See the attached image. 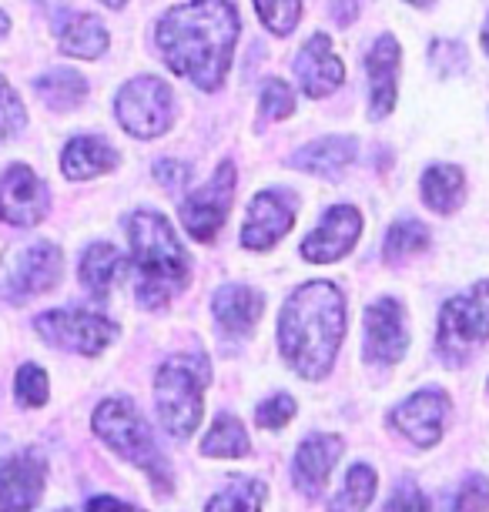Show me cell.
<instances>
[{"label": "cell", "instance_id": "6da1fadb", "mask_svg": "<svg viewBox=\"0 0 489 512\" xmlns=\"http://www.w3.org/2000/svg\"><path fill=\"white\" fill-rule=\"evenodd\" d=\"M238 31L242 24L228 0H191L158 21V51L175 74L215 91L225 81Z\"/></svg>", "mask_w": 489, "mask_h": 512}, {"label": "cell", "instance_id": "7a4b0ae2", "mask_svg": "<svg viewBox=\"0 0 489 512\" xmlns=\"http://www.w3.org/2000/svg\"><path fill=\"white\" fill-rule=\"evenodd\" d=\"M345 335V298L332 282H305L289 295L278 318V345L302 379L329 372Z\"/></svg>", "mask_w": 489, "mask_h": 512}, {"label": "cell", "instance_id": "3957f363", "mask_svg": "<svg viewBox=\"0 0 489 512\" xmlns=\"http://www.w3.org/2000/svg\"><path fill=\"white\" fill-rule=\"evenodd\" d=\"M128 241L138 265V298L141 305L161 308L168 298L181 292L191 278L188 251L181 248L178 235L158 211H134L128 218Z\"/></svg>", "mask_w": 489, "mask_h": 512}, {"label": "cell", "instance_id": "277c9868", "mask_svg": "<svg viewBox=\"0 0 489 512\" xmlns=\"http://www.w3.org/2000/svg\"><path fill=\"white\" fill-rule=\"evenodd\" d=\"M94 432L108 442L114 452H121L124 459L134 462L155 479L158 492H171V469L165 456H161L155 436H151L148 422L141 419L138 405L131 399H108L94 412Z\"/></svg>", "mask_w": 489, "mask_h": 512}, {"label": "cell", "instance_id": "5b68a950", "mask_svg": "<svg viewBox=\"0 0 489 512\" xmlns=\"http://www.w3.org/2000/svg\"><path fill=\"white\" fill-rule=\"evenodd\" d=\"M208 379H212V372H208V362L201 355H175L158 369V415L161 425L175 439H188L198 429Z\"/></svg>", "mask_w": 489, "mask_h": 512}, {"label": "cell", "instance_id": "8992f818", "mask_svg": "<svg viewBox=\"0 0 489 512\" xmlns=\"http://www.w3.org/2000/svg\"><path fill=\"white\" fill-rule=\"evenodd\" d=\"M114 114H118V124L131 138H158L171 128V118H175V94L161 77H131L118 91Z\"/></svg>", "mask_w": 489, "mask_h": 512}, {"label": "cell", "instance_id": "52a82bcc", "mask_svg": "<svg viewBox=\"0 0 489 512\" xmlns=\"http://www.w3.org/2000/svg\"><path fill=\"white\" fill-rule=\"evenodd\" d=\"M61 278V251L51 241H31L14 248L0 262V298L7 302H27L34 295L51 292Z\"/></svg>", "mask_w": 489, "mask_h": 512}, {"label": "cell", "instance_id": "ba28073f", "mask_svg": "<svg viewBox=\"0 0 489 512\" xmlns=\"http://www.w3.org/2000/svg\"><path fill=\"white\" fill-rule=\"evenodd\" d=\"M439 352L463 359L473 345L489 338V282H479L466 295L449 298L439 315Z\"/></svg>", "mask_w": 489, "mask_h": 512}, {"label": "cell", "instance_id": "9c48e42d", "mask_svg": "<svg viewBox=\"0 0 489 512\" xmlns=\"http://www.w3.org/2000/svg\"><path fill=\"white\" fill-rule=\"evenodd\" d=\"M34 328L47 342L78 355H98L118 335L111 318H104L98 312H84V308H54V312L37 315Z\"/></svg>", "mask_w": 489, "mask_h": 512}, {"label": "cell", "instance_id": "30bf717a", "mask_svg": "<svg viewBox=\"0 0 489 512\" xmlns=\"http://www.w3.org/2000/svg\"><path fill=\"white\" fill-rule=\"evenodd\" d=\"M235 195V164L225 161L222 168L208 178L205 188H198L185 205H181V221H185L188 235L198 241H212L218 228L225 225L228 211H232Z\"/></svg>", "mask_w": 489, "mask_h": 512}, {"label": "cell", "instance_id": "8fae6325", "mask_svg": "<svg viewBox=\"0 0 489 512\" xmlns=\"http://www.w3.org/2000/svg\"><path fill=\"white\" fill-rule=\"evenodd\" d=\"M299 218V201L292 191L282 188H268L262 195L252 198V205L245 211L242 221V245L252 251L272 248L278 238H285Z\"/></svg>", "mask_w": 489, "mask_h": 512}, {"label": "cell", "instance_id": "7c38bea8", "mask_svg": "<svg viewBox=\"0 0 489 512\" xmlns=\"http://www.w3.org/2000/svg\"><path fill=\"white\" fill-rule=\"evenodd\" d=\"M51 195L27 164H14L0 175V221L14 228H31L47 215Z\"/></svg>", "mask_w": 489, "mask_h": 512}, {"label": "cell", "instance_id": "4fadbf2b", "mask_svg": "<svg viewBox=\"0 0 489 512\" xmlns=\"http://www.w3.org/2000/svg\"><path fill=\"white\" fill-rule=\"evenodd\" d=\"M47 462L37 449L0 459V512H31L41 502Z\"/></svg>", "mask_w": 489, "mask_h": 512}, {"label": "cell", "instance_id": "5bb4252c", "mask_svg": "<svg viewBox=\"0 0 489 512\" xmlns=\"http://www.w3.org/2000/svg\"><path fill=\"white\" fill-rule=\"evenodd\" d=\"M446 415H449L446 395L439 389H423V392L409 395V399L392 412V425H396L412 446L429 449L443 439Z\"/></svg>", "mask_w": 489, "mask_h": 512}, {"label": "cell", "instance_id": "9a60e30c", "mask_svg": "<svg viewBox=\"0 0 489 512\" xmlns=\"http://www.w3.org/2000/svg\"><path fill=\"white\" fill-rule=\"evenodd\" d=\"M362 231V215L352 205H332L325 211L322 225L302 241V258H309L315 265L339 262L352 251Z\"/></svg>", "mask_w": 489, "mask_h": 512}, {"label": "cell", "instance_id": "2e32d148", "mask_svg": "<svg viewBox=\"0 0 489 512\" xmlns=\"http://www.w3.org/2000/svg\"><path fill=\"white\" fill-rule=\"evenodd\" d=\"M406 318L396 298H379L366 312V359L372 365H396L406 355Z\"/></svg>", "mask_w": 489, "mask_h": 512}, {"label": "cell", "instance_id": "e0dca14e", "mask_svg": "<svg viewBox=\"0 0 489 512\" xmlns=\"http://www.w3.org/2000/svg\"><path fill=\"white\" fill-rule=\"evenodd\" d=\"M295 77H299L305 98H325L342 84V61L332 51V41L325 34L309 37V44L302 47L295 57Z\"/></svg>", "mask_w": 489, "mask_h": 512}, {"label": "cell", "instance_id": "ac0fdd59", "mask_svg": "<svg viewBox=\"0 0 489 512\" xmlns=\"http://www.w3.org/2000/svg\"><path fill=\"white\" fill-rule=\"evenodd\" d=\"M399 61H402V47L396 37H379L372 44V51L366 57V67H369V88H372V104H369V114L372 121L386 118L392 111V104L399 98Z\"/></svg>", "mask_w": 489, "mask_h": 512}, {"label": "cell", "instance_id": "d6986e66", "mask_svg": "<svg viewBox=\"0 0 489 512\" xmlns=\"http://www.w3.org/2000/svg\"><path fill=\"white\" fill-rule=\"evenodd\" d=\"M339 456H342L339 436H312L302 442L299 456H295V482H299V489L305 496H312V499L322 496Z\"/></svg>", "mask_w": 489, "mask_h": 512}, {"label": "cell", "instance_id": "ffe728a7", "mask_svg": "<svg viewBox=\"0 0 489 512\" xmlns=\"http://www.w3.org/2000/svg\"><path fill=\"white\" fill-rule=\"evenodd\" d=\"M57 31V44H61L64 54L71 57H84V61H94L108 51V27H104L94 14H61L54 21Z\"/></svg>", "mask_w": 489, "mask_h": 512}, {"label": "cell", "instance_id": "44dd1931", "mask_svg": "<svg viewBox=\"0 0 489 512\" xmlns=\"http://www.w3.org/2000/svg\"><path fill=\"white\" fill-rule=\"evenodd\" d=\"M262 295L248 285H222L215 292V322L228 335H248L262 318Z\"/></svg>", "mask_w": 489, "mask_h": 512}, {"label": "cell", "instance_id": "7402d4cb", "mask_svg": "<svg viewBox=\"0 0 489 512\" xmlns=\"http://www.w3.org/2000/svg\"><path fill=\"white\" fill-rule=\"evenodd\" d=\"M114 164H118V151L104 138H94V134H81V138L67 141V148L61 154V171L71 181L98 178L104 171H111Z\"/></svg>", "mask_w": 489, "mask_h": 512}, {"label": "cell", "instance_id": "603a6c76", "mask_svg": "<svg viewBox=\"0 0 489 512\" xmlns=\"http://www.w3.org/2000/svg\"><path fill=\"white\" fill-rule=\"evenodd\" d=\"M359 144L352 138H322L302 148L292 158V168L305 171V175H319V178H339L352 161H356Z\"/></svg>", "mask_w": 489, "mask_h": 512}, {"label": "cell", "instance_id": "cb8c5ba5", "mask_svg": "<svg viewBox=\"0 0 489 512\" xmlns=\"http://www.w3.org/2000/svg\"><path fill=\"white\" fill-rule=\"evenodd\" d=\"M124 275V258L114 245H91L81 258V285L94 298H108L114 282Z\"/></svg>", "mask_w": 489, "mask_h": 512}, {"label": "cell", "instance_id": "d4e9b609", "mask_svg": "<svg viewBox=\"0 0 489 512\" xmlns=\"http://www.w3.org/2000/svg\"><path fill=\"white\" fill-rule=\"evenodd\" d=\"M34 91L47 108L71 111V108H78L84 101V94H88V81H84L78 71H71V67H57V71H47L37 77Z\"/></svg>", "mask_w": 489, "mask_h": 512}, {"label": "cell", "instance_id": "484cf974", "mask_svg": "<svg viewBox=\"0 0 489 512\" xmlns=\"http://www.w3.org/2000/svg\"><path fill=\"white\" fill-rule=\"evenodd\" d=\"M463 191H466V178H463V171L453 168V164H436V168L426 171V178H423L426 208L439 211V215H449V211L459 208Z\"/></svg>", "mask_w": 489, "mask_h": 512}, {"label": "cell", "instance_id": "4316f807", "mask_svg": "<svg viewBox=\"0 0 489 512\" xmlns=\"http://www.w3.org/2000/svg\"><path fill=\"white\" fill-rule=\"evenodd\" d=\"M433 245V235L423 221L416 218H399L396 225L386 231V241H382V255L389 262H399V258H412V255H423V251Z\"/></svg>", "mask_w": 489, "mask_h": 512}, {"label": "cell", "instance_id": "83f0119b", "mask_svg": "<svg viewBox=\"0 0 489 512\" xmlns=\"http://www.w3.org/2000/svg\"><path fill=\"white\" fill-rule=\"evenodd\" d=\"M201 452H205V456H218V459H242L248 452L245 425L238 422L235 415H218L212 432L201 442Z\"/></svg>", "mask_w": 489, "mask_h": 512}, {"label": "cell", "instance_id": "f1b7e54d", "mask_svg": "<svg viewBox=\"0 0 489 512\" xmlns=\"http://www.w3.org/2000/svg\"><path fill=\"white\" fill-rule=\"evenodd\" d=\"M379 476L369 466H352L349 476H345L342 492L329 502V512H362L376 496Z\"/></svg>", "mask_w": 489, "mask_h": 512}, {"label": "cell", "instance_id": "f546056e", "mask_svg": "<svg viewBox=\"0 0 489 512\" xmlns=\"http://www.w3.org/2000/svg\"><path fill=\"white\" fill-rule=\"evenodd\" d=\"M265 506V486L255 479H232L225 492L208 502L205 512H262Z\"/></svg>", "mask_w": 489, "mask_h": 512}, {"label": "cell", "instance_id": "4dcf8cb0", "mask_svg": "<svg viewBox=\"0 0 489 512\" xmlns=\"http://www.w3.org/2000/svg\"><path fill=\"white\" fill-rule=\"evenodd\" d=\"M255 11L265 27L278 37L292 34L302 17V0H255Z\"/></svg>", "mask_w": 489, "mask_h": 512}, {"label": "cell", "instance_id": "1f68e13d", "mask_svg": "<svg viewBox=\"0 0 489 512\" xmlns=\"http://www.w3.org/2000/svg\"><path fill=\"white\" fill-rule=\"evenodd\" d=\"M47 372L41 365H21V372H17V402L24 405V409H41L47 402Z\"/></svg>", "mask_w": 489, "mask_h": 512}, {"label": "cell", "instance_id": "d6a6232c", "mask_svg": "<svg viewBox=\"0 0 489 512\" xmlns=\"http://www.w3.org/2000/svg\"><path fill=\"white\" fill-rule=\"evenodd\" d=\"M292 114H295V91L285 81H278V77L265 81V88H262V118L285 121V118H292Z\"/></svg>", "mask_w": 489, "mask_h": 512}, {"label": "cell", "instance_id": "836d02e7", "mask_svg": "<svg viewBox=\"0 0 489 512\" xmlns=\"http://www.w3.org/2000/svg\"><path fill=\"white\" fill-rule=\"evenodd\" d=\"M27 124V111L21 98L11 91V84L4 81V74H0V144L7 138H14L17 131H21Z\"/></svg>", "mask_w": 489, "mask_h": 512}, {"label": "cell", "instance_id": "e575fe53", "mask_svg": "<svg viewBox=\"0 0 489 512\" xmlns=\"http://www.w3.org/2000/svg\"><path fill=\"white\" fill-rule=\"evenodd\" d=\"M386 512H433V502L412 479H402L386 502Z\"/></svg>", "mask_w": 489, "mask_h": 512}, {"label": "cell", "instance_id": "d590c367", "mask_svg": "<svg viewBox=\"0 0 489 512\" xmlns=\"http://www.w3.org/2000/svg\"><path fill=\"white\" fill-rule=\"evenodd\" d=\"M295 409H299V405H295L292 395L278 392V395H272V399H265L262 405H258L255 419H258V425H262V429H282V425H289Z\"/></svg>", "mask_w": 489, "mask_h": 512}, {"label": "cell", "instance_id": "8d00e7d4", "mask_svg": "<svg viewBox=\"0 0 489 512\" xmlns=\"http://www.w3.org/2000/svg\"><path fill=\"white\" fill-rule=\"evenodd\" d=\"M453 512H489V482L483 476H469L456 492Z\"/></svg>", "mask_w": 489, "mask_h": 512}, {"label": "cell", "instance_id": "74e56055", "mask_svg": "<svg viewBox=\"0 0 489 512\" xmlns=\"http://www.w3.org/2000/svg\"><path fill=\"white\" fill-rule=\"evenodd\" d=\"M155 175H158V181L165 185L168 191H178V188H185L188 185V178H191V168L185 161H158L155 164Z\"/></svg>", "mask_w": 489, "mask_h": 512}, {"label": "cell", "instance_id": "f35d334b", "mask_svg": "<svg viewBox=\"0 0 489 512\" xmlns=\"http://www.w3.org/2000/svg\"><path fill=\"white\" fill-rule=\"evenodd\" d=\"M88 512H141V509H134L124 499H114V496H94L88 502Z\"/></svg>", "mask_w": 489, "mask_h": 512}, {"label": "cell", "instance_id": "ab89813d", "mask_svg": "<svg viewBox=\"0 0 489 512\" xmlns=\"http://www.w3.org/2000/svg\"><path fill=\"white\" fill-rule=\"evenodd\" d=\"M332 17H335V24H349L352 17H356V0H339V4L332 7Z\"/></svg>", "mask_w": 489, "mask_h": 512}, {"label": "cell", "instance_id": "60d3db41", "mask_svg": "<svg viewBox=\"0 0 489 512\" xmlns=\"http://www.w3.org/2000/svg\"><path fill=\"white\" fill-rule=\"evenodd\" d=\"M483 47H486V54H489V17H486V27H483Z\"/></svg>", "mask_w": 489, "mask_h": 512}, {"label": "cell", "instance_id": "b9f144b4", "mask_svg": "<svg viewBox=\"0 0 489 512\" xmlns=\"http://www.w3.org/2000/svg\"><path fill=\"white\" fill-rule=\"evenodd\" d=\"M101 4H108V7H124L128 0H101Z\"/></svg>", "mask_w": 489, "mask_h": 512}, {"label": "cell", "instance_id": "7bdbcfd3", "mask_svg": "<svg viewBox=\"0 0 489 512\" xmlns=\"http://www.w3.org/2000/svg\"><path fill=\"white\" fill-rule=\"evenodd\" d=\"M409 4H412V7H429L433 0H409Z\"/></svg>", "mask_w": 489, "mask_h": 512}, {"label": "cell", "instance_id": "ee69618b", "mask_svg": "<svg viewBox=\"0 0 489 512\" xmlns=\"http://www.w3.org/2000/svg\"><path fill=\"white\" fill-rule=\"evenodd\" d=\"M61 512H67V509H61Z\"/></svg>", "mask_w": 489, "mask_h": 512}]
</instances>
